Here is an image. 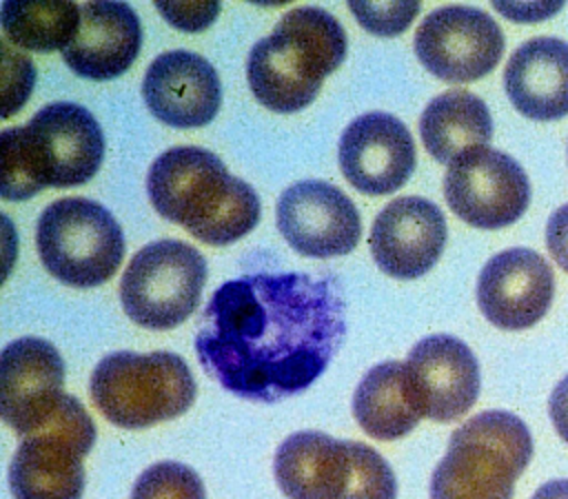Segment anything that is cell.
<instances>
[{"instance_id":"cell-1","label":"cell","mask_w":568,"mask_h":499,"mask_svg":"<svg viewBox=\"0 0 568 499\" xmlns=\"http://www.w3.org/2000/svg\"><path fill=\"white\" fill-rule=\"evenodd\" d=\"M346 335L335 277L253 273L224 282L209 299L195 353L229 393L273 404L306 390Z\"/></svg>"},{"instance_id":"cell-2","label":"cell","mask_w":568,"mask_h":499,"mask_svg":"<svg viewBox=\"0 0 568 499\" xmlns=\"http://www.w3.org/2000/svg\"><path fill=\"white\" fill-rule=\"evenodd\" d=\"M146 193L162 217L211 246L240 240L260 220L257 193L200 146H173L155 157Z\"/></svg>"},{"instance_id":"cell-3","label":"cell","mask_w":568,"mask_h":499,"mask_svg":"<svg viewBox=\"0 0 568 499\" xmlns=\"http://www.w3.org/2000/svg\"><path fill=\"white\" fill-rule=\"evenodd\" d=\"M4 200H27L47 186L67 189L89 182L104 157V135L80 104L53 102L22 126L0 135Z\"/></svg>"},{"instance_id":"cell-4","label":"cell","mask_w":568,"mask_h":499,"mask_svg":"<svg viewBox=\"0 0 568 499\" xmlns=\"http://www.w3.org/2000/svg\"><path fill=\"white\" fill-rule=\"evenodd\" d=\"M346 58V33L337 18L320 7L284 13L273 33L257 40L246 60L248 86L260 104L275 113L308 106L328 73Z\"/></svg>"},{"instance_id":"cell-5","label":"cell","mask_w":568,"mask_h":499,"mask_svg":"<svg viewBox=\"0 0 568 499\" xmlns=\"http://www.w3.org/2000/svg\"><path fill=\"white\" fill-rule=\"evenodd\" d=\"M530 457L532 437L517 415L479 413L453 430L430 477V499H513Z\"/></svg>"},{"instance_id":"cell-6","label":"cell","mask_w":568,"mask_h":499,"mask_svg":"<svg viewBox=\"0 0 568 499\" xmlns=\"http://www.w3.org/2000/svg\"><path fill=\"white\" fill-rule=\"evenodd\" d=\"M89 388L98 410L126 430L175 419L195 399L189 366L169 350L111 353L93 368Z\"/></svg>"},{"instance_id":"cell-7","label":"cell","mask_w":568,"mask_h":499,"mask_svg":"<svg viewBox=\"0 0 568 499\" xmlns=\"http://www.w3.org/2000/svg\"><path fill=\"white\" fill-rule=\"evenodd\" d=\"M36 246L44 268L73 288L100 286L124 257L115 217L87 197H60L38 217Z\"/></svg>"},{"instance_id":"cell-8","label":"cell","mask_w":568,"mask_h":499,"mask_svg":"<svg viewBox=\"0 0 568 499\" xmlns=\"http://www.w3.org/2000/svg\"><path fill=\"white\" fill-rule=\"evenodd\" d=\"M95 441V426L84 406L62 395L42 426L24 435L9 464L16 499H80L84 464Z\"/></svg>"},{"instance_id":"cell-9","label":"cell","mask_w":568,"mask_h":499,"mask_svg":"<svg viewBox=\"0 0 568 499\" xmlns=\"http://www.w3.org/2000/svg\"><path fill=\"white\" fill-rule=\"evenodd\" d=\"M206 259L186 242L160 240L142 246L120 279V302L131 322L169 330L197 306Z\"/></svg>"},{"instance_id":"cell-10","label":"cell","mask_w":568,"mask_h":499,"mask_svg":"<svg viewBox=\"0 0 568 499\" xmlns=\"http://www.w3.org/2000/svg\"><path fill=\"white\" fill-rule=\"evenodd\" d=\"M450 211L477 228H501L528 208L530 182L521 164L490 146L457 157L444 177Z\"/></svg>"},{"instance_id":"cell-11","label":"cell","mask_w":568,"mask_h":499,"mask_svg":"<svg viewBox=\"0 0 568 499\" xmlns=\"http://www.w3.org/2000/svg\"><path fill=\"white\" fill-rule=\"evenodd\" d=\"M415 53L439 80L473 82L497 67L504 53V33L481 9L442 7L417 27Z\"/></svg>"},{"instance_id":"cell-12","label":"cell","mask_w":568,"mask_h":499,"mask_svg":"<svg viewBox=\"0 0 568 499\" xmlns=\"http://www.w3.org/2000/svg\"><path fill=\"white\" fill-rule=\"evenodd\" d=\"M277 228L306 257L351 253L362 233L353 200L337 186L306 180L288 186L277 200Z\"/></svg>"},{"instance_id":"cell-13","label":"cell","mask_w":568,"mask_h":499,"mask_svg":"<svg viewBox=\"0 0 568 499\" xmlns=\"http://www.w3.org/2000/svg\"><path fill=\"white\" fill-rule=\"evenodd\" d=\"M337 157L344 177L359 193L388 195L410 177L415 144L402 120L384 111H371L344 129Z\"/></svg>"},{"instance_id":"cell-14","label":"cell","mask_w":568,"mask_h":499,"mask_svg":"<svg viewBox=\"0 0 568 499\" xmlns=\"http://www.w3.org/2000/svg\"><path fill=\"white\" fill-rule=\"evenodd\" d=\"M64 361L58 348L40 337H20L0 357V415L18 435L47 421L64 390Z\"/></svg>"},{"instance_id":"cell-15","label":"cell","mask_w":568,"mask_h":499,"mask_svg":"<svg viewBox=\"0 0 568 499\" xmlns=\"http://www.w3.org/2000/svg\"><path fill=\"white\" fill-rule=\"evenodd\" d=\"M555 295L550 264L530 248H506L490 257L477 279V304L484 317L504 330L537 324Z\"/></svg>"},{"instance_id":"cell-16","label":"cell","mask_w":568,"mask_h":499,"mask_svg":"<svg viewBox=\"0 0 568 499\" xmlns=\"http://www.w3.org/2000/svg\"><path fill=\"white\" fill-rule=\"evenodd\" d=\"M408 381L424 417L455 421L479 395V364L473 350L453 335L419 339L406 359Z\"/></svg>"},{"instance_id":"cell-17","label":"cell","mask_w":568,"mask_h":499,"mask_svg":"<svg viewBox=\"0 0 568 499\" xmlns=\"http://www.w3.org/2000/svg\"><path fill=\"white\" fill-rule=\"evenodd\" d=\"M371 253L379 271L397 279L424 275L446 244V220L437 204L406 195L388 202L373 222Z\"/></svg>"},{"instance_id":"cell-18","label":"cell","mask_w":568,"mask_h":499,"mask_svg":"<svg viewBox=\"0 0 568 499\" xmlns=\"http://www.w3.org/2000/svg\"><path fill=\"white\" fill-rule=\"evenodd\" d=\"M149 111L175 129L209 124L222 102L217 71L202 55L191 51H166L158 55L142 82Z\"/></svg>"},{"instance_id":"cell-19","label":"cell","mask_w":568,"mask_h":499,"mask_svg":"<svg viewBox=\"0 0 568 499\" xmlns=\"http://www.w3.org/2000/svg\"><path fill=\"white\" fill-rule=\"evenodd\" d=\"M142 27L124 2L80 4V29L62 51L67 67L89 80H113L138 58Z\"/></svg>"},{"instance_id":"cell-20","label":"cell","mask_w":568,"mask_h":499,"mask_svg":"<svg viewBox=\"0 0 568 499\" xmlns=\"http://www.w3.org/2000/svg\"><path fill=\"white\" fill-rule=\"evenodd\" d=\"M504 89L513 106L530 120L568 115V42L539 35L508 58Z\"/></svg>"},{"instance_id":"cell-21","label":"cell","mask_w":568,"mask_h":499,"mask_svg":"<svg viewBox=\"0 0 568 499\" xmlns=\"http://www.w3.org/2000/svg\"><path fill=\"white\" fill-rule=\"evenodd\" d=\"M273 472L288 499H339L348 475V444L317 430L293 432L280 444Z\"/></svg>"},{"instance_id":"cell-22","label":"cell","mask_w":568,"mask_h":499,"mask_svg":"<svg viewBox=\"0 0 568 499\" xmlns=\"http://www.w3.org/2000/svg\"><path fill=\"white\" fill-rule=\"evenodd\" d=\"M426 151L442 164H453L468 151L481 149L493 138V118L481 98L450 89L433 98L419 118Z\"/></svg>"},{"instance_id":"cell-23","label":"cell","mask_w":568,"mask_h":499,"mask_svg":"<svg viewBox=\"0 0 568 499\" xmlns=\"http://www.w3.org/2000/svg\"><path fill=\"white\" fill-rule=\"evenodd\" d=\"M353 415L373 439L393 441L408 435L424 415L415 401L406 364L373 366L355 388Z\"/></svg>"},{"instance_id":"cell-24","label":"cell","mask_w":568,"mask_h":499,"mask_svg":"<svg viewBox=\"0 0 568 499\" xmlns=\"http://www.w3.org/2000/svg\"><path fill=\"white\" fill-rule=\"evenodd\" d=\"M4 38L22 49L49 53L67 49L80 29V7L53 0H7L0 7Z\"/></svg>"},{"instance_id":"cell-25","label":"cell","mask_w":568,"mask_h":499,"mask_svg":"<svg viewBox=\"0 0 568 499\" xmlns=\"http://www.w3.org/2000/svg\"><path fill=\"white\" fill-rule=\"evenodd\" d=\"M348 444V475L339 499H395L397 481L386 459L362 441Z\"/></svg>"},{"instance_id":"cell-26","label":"cell","mask_w":568,"mask_h":499,"mask_svg":"<svg viewBox=\"0 0 568 499\" xmlns=\"http://www.w3.org/2000/svg\"><path fill=\"white\" fill-rule=\"evenodd\" d=\"M131 499H206V492L195 470L178 461H160L135 479Z\"/></svg>"},{"instance_id":"cell-27","label":"cell","mask_w":568,"mask_h":499,"mask_svg":"<svg viewBox=\"0 0 568 499\" xmlns=\"http://www.w3.org/2000/svg\"><path fill=\"white\" fill-rule=\"evenodd\" d=\"M36 80V69L31 60L11 49V42L4 38L2 40V93H4V104H2V118L13 115L22 104L27 102L31 86Z\"/></svg>"},{"instance_id":"cell-28","label":"cell","mask_w":568,"mask_h":499,"mask_svg":"<svg viewBox=\"0 0 568 499\" xmlns=\"http://www.w3.org/2000/svg\"><path fill=\"white\" fill-rule=\"evenodd\" d=\"M359 24L377 35L402 33L419 11V2H348Z\"/></svg>"},{"instance_id":"cell-29","label":"cell","mask_w":568,"mask_h":499,"mask_svg":"<svg viewBox=\"0 0 568 499\" xmlns=\"http://www.w3.org/2000/svg\"><path fill=\"white\" fill-rule=\"evenodd\" d=\"M158 11L178 29L182 31H202L206 29L217 11L220 2H155Z\"/></svg>"},{"instance_id":"cell-30","label":"cell","mask_w":568,"mask_h":499,"mask_svg":"<svg viewBox=\"0 0 568 499\" xmlns=\"http://www.w3.org/2000/svg\"><path fill=\"white\" fill-rule=\"evenodd\" d=\"M546 246L561 271L568 273V204L559 206L546 224Z\"/></svg>"},{"instance_id":"cell-31","label":"cell","mask_w":568,"mask_h":499,"mask_svg":"<svg viewBox=\"0 0 568 499\" xmlns=\"http://www.w3.org/2000/svg\"><path fill=\"white\" fill-rule=\"evenodd\" d=\"M548 413L557 435L568 444V375L552 388L548 399Z\"/></svg>"},{"instance_id":"cell-32","label":"cell","mask_w":568,"mask_h":499,"mask_svg":"<svg viewBox=\"0 0 568 499\" xmlns=\"http://www.w3.org/2000/svg\"><path fill=\"white\" fill-rule=\"evenodd\" d=\"M530 499H568V479L546 481L535 490Z\"/></svg>"}]
</instances>
